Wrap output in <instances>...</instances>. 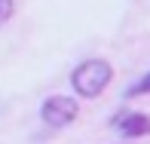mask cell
<instances>
[{
    "mask_svg": "<svg viewBox=\"0 0 150 144\" xmlns=\"http://www.w3.org/2000/svg\"><path fill=\"white\" fill-rule=\"evenodd\" d=\"M110 77H113V67L107 65V61L89 58V61H83V65H77V71L71 74V83L77 89V95H83V98H98V95L107 89Z\"/></svg>",
    "mask_w": 150,
    "mask_h": 144,
    "instance_id": "cell-1",
    "label": "cell"
},
{
    "mask_svg": "<svg viewBox=\"0 0 150 144\" xmlns=\"http://www.w3.org/2000/svg\"><path fill=\"white\" fill-rule=\"evenodd\" d=\"M80 113V104L74 98H67V95H52V98L43 101V107H40V116H43L46 126L52 129H61V126H71L74 120H77Z\"/></svg>",
    "mask_w": 150,
    "mask_h": 144,
    "instance_id": "cell-2",
    "label": "cell"
},
{
    "mask_svg": "<svg viewBox=\"0 0 150 144\" xmlns=\"http://www.w3.org/2000/svg\"><path fill=\"white\" fill-rule=\"evenodd\" d=\"M117 132L122 138H144V135H150V116L147 113H122L117 120Z\"/></svg>",
    "mask_w": 150,
    "mask_h": 144,
    "instance_id": "cell-3",
    "label": "cell"
},
{
    "mask_svg": "<svg viewBox=\"0 0 150 144\" xmlns=\"http://www.w3.org/2000/svg\"><path fill=\"white\" fill-rule=\"evenodd\" d=\"M147 92H150V74H147V77H141L135 86L126 89V98H132V95H147Z\"/></svg>",
    "mask_w": 150,
    "mask_h": 144,
    "instance_id": "cell-4",
    "label": "cell"
},
{
    "mask_svg": "<svg viewBox=\"0 0 150 144\" xmlns=\"http://www.w3.org/2000/svg\"><path fill=\"white\" fill-rule=\"evenodd\" d=\"M12 9H16L12 0H0V25H6V22L12 18Z\"/></svg>",
    "mask_w": 150,
    "mask_h": 144,
    "instance_id": "cell-5",
    "label": "cell"
}]
</instances>
